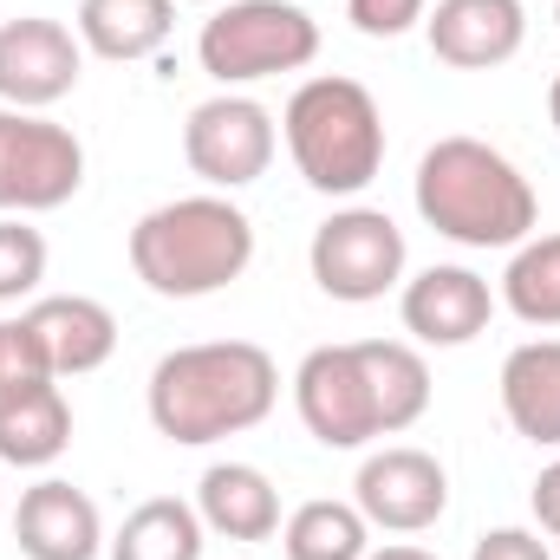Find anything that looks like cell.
<instances>
[{
    "mask_svg": "<svg viewBox=\"0 0 560 560\" xmlns=\"http://www.w3.org/2000/svg\"><path fill=\"white\" fill-rule=\"evenodd\" d=\"M150 423L170 443H222L242 436L280 405V365L268 346L255 339H202V346H176L156 359L150 372Z\"/></svg>",
    "mask_w": 560,
    "mask_h": 560,
    "instance_id": "cell-1",
    "label": "cell"
},
{
    "mask_svg": "<svg viewBox=\"0 0 560 560\" xmlns=\"http://www.w3.org/2000/svg\"><path fill=\"white\" fill-rule=\"evenodd\" d=\"M418 215L456 248H522L541 222V202L495 143L436 138L418 163Z\"/></svg>",
    "mask_w": 560,
    "mask_h": 560,
    "instance_id": "cell-2",
    "label": "cell"
},
{
    "mask_svg": "<svg viewBox=\"0 0 560 560\" xmlns=\"http://www.w3.org/2000/svg\"><path fill=\"white\" fill-rule=\"evenodd\" d=\"M255 261V222L222 196H176L138 215L131 229V275L163 300H202L229 280L248 275Z\"/></svg>",
    "mask_w": 560,
    "mask_h": 560,
    "instance_id": "cell-3",
    "label": "cell"
},
{
    "mask_svg": "<svg viewBox=\"0 0 560 560\" xmlns=\"http://www.w3.org/2000/svg\"><path fill=\"white\" fill-rule=\"evenodd\" d=\"M280 131H287L293 170L319 196H359L385 170V112L359 79H339V72L306 79L287 98Z\"/></svg>",
    "mask_w": 560,
    "mask_h": 560,
    "instance_id": "cell-4",
    "label": "cell"
},
{
    "mask_svg": "<svg viewBox=\"0 0 560 560\" xmlns=\"http://www.w3.org/2000/svg\"><path fill=\"white\" fill-rule=\"evenodd\" d=\"M196 59L222 92L280 79V72H300L319 59V20L293 0H222L202 20Z\"/></svg>",
    "mask_w": 560,
    "mask_h": 560,
    "instance_id": "cell-5",
    "label": "cell"
},
{
    "mask_svg": "<svg viewBox=\"0 0 560 560\" xmlns=\"http://www.w3.org/2000/svg\"><path fill=\"white\" fill-rule=\"evenodd\" d=\"M306 268H313L326 300L372 306V300H385L405 280V229L385 209H359V202L352 209H332L313 229Z\"/></svg>",
    "mask_w": 560,
    "mask_h": 560,
    "instance_id": "cell-6",
    "label": "cell"
},
{
    "mask_svg": "<svg viewBox=\"0 0 560 560\" xmlns=\"http://www.w3.org/2000/svg\"><path fill=\"white\" fill-rule=\"evenodd\" d=\"M85 183V143L39 112L0 105V215L66 209Z\"/></svg>",
    "mask_w": 560,
    "mask_h": 560,
    "instance_id": "cell-7",
    "label": "cell"
},
{
    "mask_svg": "<svg viewBox=\"0 0 560 560\" xmlns=\"http://www.w3.org/2000/svg\"><path fill=\"white\" fill-rule=\"evenodd\" d=\"M293 411L306 423V436L326 443V450H365V443L385 436L359 339H346V346H313V352L300 359V372H293Z\"/></svg>",
    "mask_w": 560,
    "mask_h": 560,
    "instance_id": "cell-8",
    "label": "cell"
},
{
    "mask_svg": "<svg viewBox=\"0 0 560 560\" xmlns=\"http://www.w3.org/2000/svg\"><path fill=\"white\" fill-rule=\"evenodd\" d=\"M275 112L268 105H255V98H242V92H215V98H202L196 112H189V125H183V156H189V170L209 183V189H248V183H261L268 176V163H275Z\"/></svg>",
    "mask_w": 560,
    "mask_h": 560,
    "instance_id": "cell-9",
    "label": "cell"
},
{
    "mask_svg": "<svg viewBox=\"0 0 560 560\" xmlns=\"http://www.w3.org/2000/svg\"><path fill=\"white\" fill-rule=\"evenodd\" d=\"M352 502L372 528L385 535H423L443 522L450 509V476L430 450H411V443H385L359 463V482H352Z\"/></svg>",
    "mask_w": 560,
    "mask_h": 560,
    "instance_id": "cell-10",
    "label": "cell"
},
{
    "mask_svg": "<svg viewBox=\"0 0 560 560\" xmlns=\"http://www.w3.org/2000/svg\"><path fill=\"white\" fill-rule=\"evenodd\" d=\"M79 72H85V46L66 20L26 13L0 26V105L46 112L79 92Z\"/></svg>",
    "mask_w": 560,
    "mask_h": 560,
    "instance_id": "cell-11",
    "label": "cell"
},
{
    "mask_svg": "<svg viewBox=\"0 0 560 560\" xmlns=\"http://www.w3.org/2000/svg\"><path fill=\"white\" fill-rule=\"evenodd\" d=\"M26 352L46 378H85L118 352V319L92 293H46L20 313Z\"/></svg>",
    "mask_w": 560,
    "mask_h": 560,
    "instance_id": "cell-12",
    "label": "cell"
},
{
    "mask_svg": "<svg viewBox=\"0 0 560 560\" xmlns=\"http://www.w3.org/2000/svg\"><path fill=\"white\" fill-rule=\"evenodd\" d=\"M430 52L456 72H489L509 66L528 39V7L522 0H436L423 13Z\"/></svg>",
    "mask_w": 560,
    "mask_h": 560,
    "instance_id": "cell-13",
    "label": "cell"
},
{
    "mask_svg": "<svg viewBox=\"0 0 560 560\" xmlns=\"http://www.w3.org/2000/svg\"><path fill=\"white\" fill-rule=\"evenodd\" d=\"M13 541L26 560H98L105 548V522H98V502L59 476L33 482L13 509Z\"/></svg>",
    "mask_w": 560,
    "mask_h": 560,
    "instance_id": "cell-14",
    "label": "cell"
},
{
    "mask_svg": "<svg viewBox=\"0 0 560 560\" xmlns=\"http://www.w3.org/2000/svg\"><path fill=\"white\" fill-rule=\"evenodd\" d=\"M398 313H405V332L418 346H469L489 326L495 293L476 268H423L418 280H405Z\"/></svg>",
    "mask_w": 560,
    "mask_h": 560,
    "instance_id": "cell-15",
    "label": "cell"
},
{
    "mask_svg": "<svg viewBox=\"0 0 560 560\" xmlns=\"http://www.w3.org/2000/svg\"><path fill=\"white\" fill-rule=\"evenodd\" d=\"M66 443H72V405H66L59 378L26 372V378L0 385V463L46 469L66 456Z\"/></svg>",
    "mask_w": 560,
    "mask_h": 560,
    "instance_id": "cell-16",
    "label": "cell"
},
{
    "mask_svg": "<svg viewBox=\"0 0 560 560\" xmlns=\"http://www.w3.org/2000/svg\"><path fill=\"white\" fill-rule=\"evenodd\" d=\"M196 515L222 541H275L280 535V489L255 463H209L196 482Z\"/></svg>",
    "mask_w": 560,
    "mask_h": 560,
    "instance_id": "cell-17",
    "label": "cell"
},
{
    "mask_svg": "<svg viewBox=\"0 0 560 560\" xmlns=\"http://www.w3.org/2000/svg\"><path fill=\"white\" fill-rule=\"evenodd\" d=\"M502 418L528 443H560V339H528L502 359Z\"/></svg>",
    "mask_w": 560,
    "mask_h": 560,
    "instance_id": "cell-18",
    "label": "cell"
},
{
    "mask_svg": "<svg viewBox=\"0 0 560 560\" xmlns=\"http://www.w3.org/2000/svg\"><path fill=\"white\" fill-rule=\"evenodd\" d=\"M170 26H176V0H79V20H72L79 46L118 66L163 52Z\"/></svg>",
    "mask_w": 560,
    "mask_h": 560,
    "instance_id": "cell-19",
    "label": "cell"
},
{
    "mask_svg": "<svg viewBox=\"0 0 560 560\" xmlns=\"http://www.w3.org/2000/svg\"><path fill=\"white\" fill-rule=\"evenodd\" d=\"M202 515L196 502H176V495H150L125 515V528L105 541L112 560H202Z\"/></svg>",
    "mask_w": 560,
    "mask_h": 560,
    "instance_id": "cell-20",
    "label": "cell"
},
{
    "mask_svg": "<svg viewBox=\"0 0 560 560\" xmlns=\"http://www.w3.org/2000/svg\"><path fill=\"white\" fill-rule=\"evenodd\" d=\"M359 352H365V372H372V398H378L385 436H405L430 411V365H423V352L405 346V339H359Z\"/></svg>",
    "mask_w": 560,
    "mask_h": 560,
    "instance_id": "cell-21",
    "label": "cell"
},
{
    "mask_svg": "<svg viewBox=\"0 0 560 560\" xmlns=\"http://www.w3.org/2000/svg\"><path fill=\"white\" fill-rule=\"evenodd\" d=\"M287 560H365L372 555V522L359 515V502H300L280 528Z\"/></svg>",
    "mask_w": 560,
    "mask_h": 560,
    "instance_id": "cell-22",
    "label": "cell"
},
{
    "mask_svg": "<svg viewBox=\"0 0 560 560\" xmlns=\"http://www.w3.org/2000/svg\"><path fill=\"white\" fill-rule=\"evenodd\" d=\"M502 306H509L522 326H560V235H528V242L509 255Z\"/></svg>",
    "mask_w": 560,
    "mask_h": 560,
    "instance_id": "cell-23",
    "label": "cell"
},
{
    "mask_svg": "<svg viewBox=\"0 0 560 560\" xmlns=\"http://www.w3.org/2000/svg\"><path fill=\"white\" fill-rule=\"evenodd\" d=\"M46 280V235L26 229L20 215H0V306L33 300Z\"/></svg>",
    "mask_w": 560,
    "mask_h": 560,
    "instance_id": "cell-24",
    "label": "cell"
},
{
    "mask_svg": "<svg viewBox=\"0 0 560 560\" xmlns=\"http://www.w3.org/2000/svg\"><path fill=\"white\" fill-rule=\"evenodd\" d=\"M423 13H430V0H346V20L365 39H398V33L423 26Z\"/></svg>",
    "mask_w": 560,
    "mask_h": 560,
    "instance_id": "cell-25",
    "label": "cell"
},
{
    "mask_svg": "<svg viewBox=\"0 0 560 560\" xmlns=\"http://www.w3.org/2000/svg\"><path fill=\"white\" fill-rule=\"evenodd\" d=\"M469 560H555V555H548V541L535 528H489L469 548Z\"/></svg>",
    "mask_w": 560,
    "mask_h": 560,
    "instance_id": "cell-26",
    "label": "cell"
},
{
    "mask_svg": "<svg viewBox=\"0 0 560 560\" xmlns=\"http://www.w3.org/2000/svg\"><path fill=\"white\" fill-rule=\"evenodd\" d=\"M26 372H39L33 352H26V332H20V319H0V385H13Z\"/></svg>",
    "mask_w": 560,
    "mask_h": 560,
    "instance_id": "cell-27",
    "label": "cell"
},
{
    "mask_svg": "<svg viewBox=\"0 0 560 560\" xmlns=\"http://www.w3.org/2000/svg\"><path fill=\"white\" fill-rule=\"evenodd\" d=\"M528 502H535L541 535H555V541H560V456L541 469V476H535V495H528Z\"/></svg>",
    "mask_w": 560,
    "mask_h": 560,
    "instance_id": "cell-28",
    "label": "cell"
},
{
    "mask_svg": "<svg viewBox=\"0 0 560 560\" xmlns=\"http://www.w3.org/2000/svg\"><path fill=\"white\" fill-rule=\"evenodd\" d=\"M365 560H436L430 548H411V541H398V548H378V555H365Z\"/></svg>",
    "mask_w": 560,
    "mask_h": 560,
    "instance_id": "cell-29",
    "label": "cell"
},
{
    "mask_svg": "<svg viewBox=\"0 0 560 560\" xmlns=\"http://www.w3.org/2000/svg\"><path fill=\"white\" fill-rule=\"evenodd\" d=\"M548 118H555V131H560V79L548 85Z\"/></svg>",
    "mask_w": 560,
    "mask_h": 560,
    "instance_id": "cell-30",
    "label": "cell"
},
{
    "mask_svg": "<svg viewBox=\"0 0 560 560\" xmlns=\"http://www.w3.org/2000/svg\"><path fill=\"white\" fill-rule=\"evenodd\" d=\"M202 7H215V0H202Z\"/></svg>",
    "mask_w": 560,
    "mask_h": 560,
    "instance_id": "cell-31",
    "label": "cell"
},
{
    "mask_svg": "<svg viewBox=\"0 0 560 560\" xmlns=\"http://www.w3.org/2000/svg\"><path fill=\"white\" fill-rule=\"evenodd\" d=\"M555 20H560V7H555Z\"/></svg>",
    "mask_w": 560,
    "mask_h": 560,
    "instance_id": "cell-32",
    "label": "cell"
}]
</instances>
